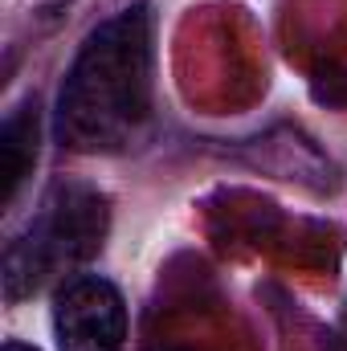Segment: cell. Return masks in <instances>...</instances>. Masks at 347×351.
Returning <instances> with one entry per match:
<instances>
[{
	"mask_svg": "<svg viewBox=\"0 0 347 351\" xmlns=\"http://www.w3.org/2000/svg\"><path fill=\"white\" fill-rule=\"evenodd\" d=\"M152 16L143 4L102 21L58 94V139L82 156H119L147 139L156 94Z\"/></svg>",
	"mask_w": 347,
	"mask_h": 351,
	"instance_id": "cell-1",
	"label": "cell"
},
{
	"mask_svg": "<svg viewBox=\"0 0 347 351\" xmlns=\"http://www.w3.org/2000/svg\"><path fill=\"white\" fill-rule=\"evenodd\" d=\"M106 196L90 184H58L33 213V221L4 250V298L21 302L37 290L70 278L86 265L106 237Z\"/></svg>",
	"mask_w": 347,
	"mask_h": 351,
	"instance_id": "cell-2",
	"label": "cell"
},
{
	"mask_svg": "<svg viewBox=\"0 0 347 351\" xmlns=\"http://www.w3.org/2000/svg\"><path fill=\"white\" fill-rule=\"evenodd\" d=\"M53 335L58 351H123L127 339L123 294L98 274L70 278L53 298Z\"/></svg>",
	"mask_w": 347,
	"mask_h": 351,
	"instance_id": "cell-3",
	"label": "cell"
},
{
	"mask_svg": "<svg viewBox=\"0 0 347 351\" xmlns=\"http://www.w3.org/2000/svg\"><path fill=\"white\" fill-rule=\"evenodd\" d=\"M37 102L29 98L25 106H16L4 127H0V204L8 208L25 184V176L33 172L37 164Z\"/></svg>",
	"mask_w": 347,
	"mask_h": 351,
	"instance_id": "cell-4",
	"label": "cell"
},
{
	"mask_svg": "<svg viewBox=\"0 0 347 351\" xmlns=\"http://www.w3.org/2000/svg\"><path fill=\"white\" fill-rule=\"evenodd\" d=\"M4 351H37V348H29V343H21V339H8V343H4Z\"/></svg>",
	"mask_w": 347,
	"mask_h": 351,
	"instance_id": "cell-5",
	"label": "cell"
}]
</instances>
